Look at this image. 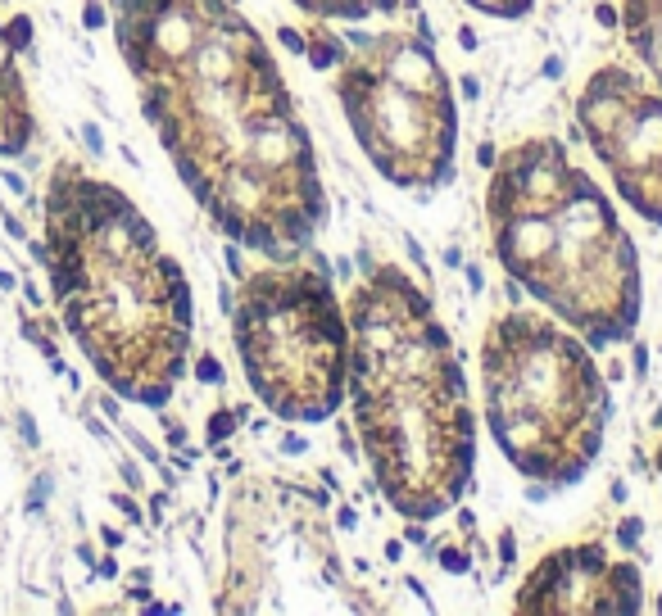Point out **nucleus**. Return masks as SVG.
Returning a JSON list of instances; mask_svg holds the SVG:
<instances>
[{"label":"nucleus","instance_id":"1","mask_svg":"<svg viewBox=\"0 0 662 616\" xmlns=\"http://www.w3.org/2000/svg\"><path fill=\"white\" fill-rule=\"evenodd\" d=\"M553 245H558V227L544 223V218H522V223H513L504 231V240H499V249H504L513 272H526V267L544 263V258L553 254Z\"/></svg>","mask_w":662,"mask_h":616},{"label":"nucleus","instance_id":"2","mask_svg":"<svg viewBox=\"0 0 662 616\" xmlns=\"http://www.w3.org/2000/svg\"><path fill=\"white\" fill-rule=\"evenodd\" d=\"M390 82L399 91H427V95H440V69L436 59L427 55V46L408 41L404 50L390 55Z\"/></svg>","mask_w":662,"mask_h":616},{"label":"nucleus","instance_id":"3","mask_svg":"<svg viewBox=\"0 0 662 616\" xmlns=\"http://www.w3.org/2000/svg\"><path fill=\"white\" fill-rule=\"evenodd\" d=\"M195 69L205 82H223V77H232V50H223V46H205L195 59Z\"/></svg>","mask_w":662,"mask_h":616},{"label":"nucleus","instance_id":"4","mask_svg":"<svg viewBox=\"0 0 662 616\" xmlns=\"http://www.w3.org/2000/svg\"><path fill=\"white\" fill-rule=\"evenodd\" d=\"M50 494H55V480H50V476H36L32 489H27V512L36 517V512L46 507V498H50Z\"/></svg>","mask_w":662,"mask_h":616},{"label":"nucleus","instance_id":"5","mask_svg":"<svg viewBox=\"0 0 662 616\" xmlns=\"http://www.w3.org/2000/svg\"><path fill=\"white\" fill-rule=\"evenodd\" d=\"M14 421H18V435H23V444H27V449H41V430H36V421L27 417V412H18Z\"/></svg>","mask_w":662,"mask_h":616},{"label":"nucleus","instance_id":"6","mask_svg":"<svg viewBox=\"0 0 662 616\" xmlns=\"http://www.w3.org/2000/svg\"><path fill=\"white\" fill-rule=\"evenodd\" d=\"M9 36H14V46L23 55H32V46H27V36H32V32H27V18H14V23H9Z\"/></svg>","mask_w":662,"mask_h":616},{"label":"nucleus","instance_id":"7","mask_svg":"<svg viewBox=\"0 0 662 616\" xmlns=\"http://www.w3.org/2000/svg\"><path fill=\"white\" fill-rule=\"evenodd\" d=\"M82 141H86V150H91V154H104V136H100L95 122H86V127H82Z\"/></svg>","mask_w":662,"mask_h":616},{"label":"nucleus","instance_id":"8","mask_svg":"<svg viewBox=\"0 0 662 616\" xmlns=\"http://www.w3.org/2000/svg\"><path fill=\"white\" fill-rule=\"evenodd\" d=\"M113 507H118V512H127L132 522H141V507L132 503V498H123V494H113Z\"/></svg>","mask_w":662,"mask_h":616},{"label":"nucleus","instance_id":"9","mask_svg":"<svg viewBox=\"0 0 662 616\" xmlns=\"http://www.w3.org/2000/svg\"><path fill=\"white\" fill-rule=\"evenodd\" d=\"M440 566H445V571H467V557L463 553H445V557H440Z\"/></svg>","mask_w":662,"mask_h":616},{"label":"nucleus","instance_id":"10","mask_svg":"<svg viewBox=\"0 0 662 616\" xmlns=\"http://www.w3.org/2000/svg\"><path fill=\"white\" fill-rule=\"evenodd\" d=\"M200 381H209V385L223 381V377H218V363H214V358H200Z\"/></svg>","mask_w":662,"mask_h":616},{"label":"nucleus","instance_id":"11","mask_svg":"<svg viewBox=\"0 0 662 616\" xmlns=\"http://www.w3.org/2000/svg\"><path fill=\"white\" fill-rule=\"evenodd\" d=\"M0 181H5L14 195H27V186H23V177H18V172H0Z\"/></svg>","mask_w":662,"mask_h":616},{"label":"nucleus","instance_id":"12","mask_svg":"<svg viewBox=\"0 0 662 616\" xmlns=\"http://www.w3.org/2000/svg\"><path fill=\"white\" fill-rule=\"evenodd\" d=\"M86 430H91L95 440H104V444H109V430H104V421H95V417H86Z\"/></svg>","mask_w":662,"mask_h":616},{"label":"nucleus","instance_id":"13","mask_svg":"<svg viewBox=\"0 0 662 616\" xmlns=\"http://www.w3.org/2000/svg\"><path fill=\"white\" fill-rule=\"evenodd\" d=\"M123 480H127V485H132V489H141V471H137V467H132V462H123Z\"/></svg>","mask_w":662,"mask_h":616},{"label":"nucleus","instance_id":"14","mask_svg":"<svg viewBox=\"0 0 662 616\" xmlns=\"http://www.w3.org/2000/svg\"><path fill=\"white\" fill-rule=\"evenodd\" d=\"M104 23V14H100V5H86V27H100Z\"/></svg>","mask_w":662,"mask_h":616},{"label":"nucleus","instance_id":"15","mask_svg":"<svg viewBox=\"0 0 662 616\" xmlns=\"http://www.w3.org/2000/svg\"><path fill=\"white\" fill-rule=\"evenodd\" d=\"M95 571H100V575H118V562H113V557H104V562L95 566Z\"/></svg>","mask_w":662,"mask_h":616},{"label":"nucleus","instance_id":"16","mask_svg":"<svg viewBox=\"0 0 662 616\" xmlns=\"http://www.w3.org/2000/svg\"><path fill=\"white\" fill-rule=\"evenodd\" d=\"M23 295H27V304H32V308H36V304H41V290H36V286H32V281H27V286H23Z\"/></svg>","mask_w":662,"mask_h":616},{"label":"nucleus","instance_id":"17","mask_svg":"<svg viewBox=\"0 0 662 616\" xmlns=\"http://www.w3.org/2000/svg\"><path fill=\"white\" fill-rule=\"evenodd\" d=\"M0 286H5V290H14V276H9L5 267H0Z\"/></svg>","mask_w":662,"mask_h":616}]
</instances>
